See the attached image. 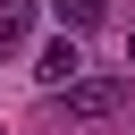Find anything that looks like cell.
I'll list each match as a JSON object with an SVG mask.
<instances>
[{"mask_svg":"<svg viewBox=\"0 0 135 135\" xmlns=\"http://www.w3.org/2000/svg\"><path fill=\"white\" fill-rule=\"evenodd\" d=\"M76 76H84V42H76V34H59V42L34 51V84H42V93H68Z\"/></svg>","mask_w":135,"mask_h":135,"instance_id":"obj_2","label":"cell"},{"mask_svg":"<svg viewBox=\"0 0 135 135\" xmlns=\"http://www.w3.org/2000/svg\"><path fill=\"white\" fill-rule=\"evenodd\" d=\"M127 68H135V34H127Z\"/></svg>","mask_w":135,"mask_h":135,"instance_id":"obj_5","label":"cell"},{"mask_svg":"<svg viewBox=\"0 0 135 135\" xmlns=\"http://www.w3.org/2000/svg\"><path fill=\"white\" fill-rule=\"evenodd\" d=\"M51 8H59V25H68V34H84V25H101V8H110V0H51Z\"/></svg>","mask_w":135,"mask_h":135,"instance_id":"obj_4","label":"cell"},{"mask_svg":"<svg viewBox=\"0 0 135 135\" xmlns=\"http://www.w3.org/2000/svg\"><path fill=\"white\" fill-rule=\"evenodd\" d=\"M59 101H68V118H76V127H93V118H118V110H127V76H76Z\"/></svg>","mask_w":135,"mask_h":135,"instance_id":"obj_1","label":"cell"},{"mask_svg":"<svg viewBox=\"0 0 135 135\" xmlns=\"http://www.w3.org/2000/svg\"><path fill=\"white\" fill-rule=\"evenodd\" d=\"M34 42V0H0V51H25Z\"/></svg>","mask_w":135,"mask_h":135,"instance_id":"obj_3","label":"cell"}]
</instances>
